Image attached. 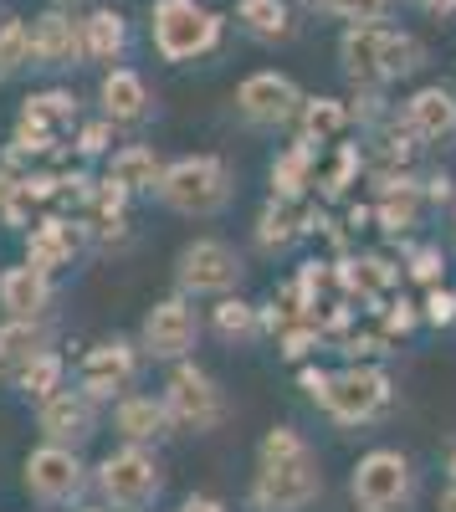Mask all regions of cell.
<instances>
[{
	"instance_id": "9",
	"label": "cell",
	"mask_w": 456,
	"mask_h": 512,
	"mask_svg": "<svg viewBox=\"0 0 456 512\" xmlns=\"http://www.w3.org/2000/svg\"><path fill=\"white\" fill-rule=\"evenodd\" d=\"M144 369V354H139V338H98V344L77 359L72 369V390H82L93 405H118L123 395H129V384L139 379Z\"/></svg>"
},
{
	"instance_id": "24",
	"label": "cell",
	"mask_w": 456,
	"mask_h": 512,
	"mask_svg": "<svg viewBox=\"0 0 456 512\" xmlns=\"http://www.w3.org/2000/svg\"><path fill=\"white\" fill-rule=\"evenodd\" d=\"M108 180L123 185L129 195H154L159 180H164V159L149 144H123V149L108 154Z\"/></svg>"
},
{
	"instance_id": "7",
	"label": "cell",
	"mask_w": 456,
	"mask_h": 512,
	"mask_svg": "<svg viewBox=\"0 0 456 512\" xmlns=\"http://www.w3.org/2000/svg\"><path fill=\"white\" fill-rule=\"evenodd\" d=\"M21 487H26V497L41 502V507H77L82 497L93 492V472L82 466V451L41 441V446L26 451V461H21Z\"/></svg>"
},
{
	"instance_id": "17",
	"label": "cell",
	"mask_w": 456,
	"mask_h": 512,
	"mask_svg": "<svg viewBox=\"0 0 456 512\" xmlns=\"http://www.w3.org/2000/svg\"><path fill=\"white\" fill-rule=\"evenodd\" d=\"M57 338V323L52 318H6L0 323V384H16L31 359H41Z\"/></svg>"
},
{
	"instance_id": "3",
	"label": "cell",
	"mask_w": 456,
	"mask_h": 512,
	"mask_svg": "<svg viewBox=\"0 0 456 512\" xmlns=\"http://www.w3.org/2000/svg\"><path fill=\"white\" fill-rule=\"evenodd\" d=\"M349 497L359 512H410L421 497V472L416 461L395 446H375L354 461L349 472Z\"/></svg>"
},
{
	"instance_id": "22",
	"label": "cell",
	"mask_w": 456,
	"mask_h": 512,
	"mask_svg": "<svg viewBox=\"0 0 456 512\" xmlns=\"http://www.w3.org/2000/svg\"><path fill=\"white\" fill-rule=\"evenodd\" d=\"M113 431H118L123 446H149V451L175 436L170 415H164V400L159 395H134V390L113 405Z\"/></svg>"
},
{
	"instance_id": "19",
	"label": "cell",
	"mask_w": 456,
	"mask_h": 512,
	"mask_svg": "<svg viewBox=\"0 0 456 512\" xmlns=\"http://www.w3.org/2000/svg\"><path fill=\"white\" fill-rule=\"evenodd\" d=\"M375 180V226L390 236L416 231L421 210H426V190L416 175H369Z\"/></svg>"
},
{
	"instance_id": "16",
	"label": "cell",
	"mask_w": 456,
	"mask_h": 512,
	"mask_svg": "<svg viewBox=\"0 0 456 512\" xmlns=\"http://www.w3.org/2000/svg\"><path fill=\"white\" fill-rule=\"evenodd\" d=\"M82 246H88V226L77 221H62V216H41L31 231H26V262L41 267L47 277H57L62 267H72Z\"/></svg>"
},
{
	"instance_id": "41",
	"label": "cell",
	"mask_w": 456,
	"mask_h": 512,
	"mask_svg": "<svg viewBox=\"0 0 456 512\" xmlns=\"http://www.w3.org/2000/svg\"><path fill=\"white\" fill-rule=\"evenodd\" d=\"M21 180H26V175H11V169H0V210H6V205L21 195Z\"/></svg>"
},
{
	"instance_id": "11",
	"label": "cell",
	"mask_w": 456,
	"mask_h": 512,
	"mask_svg": "<svg viewBox=\"0 0 456 512\" xmlns=\"http://www.w3.org/2000/svg\"><path fill=\"white\" fill-rule=\"evenodd\" d=\"M134 338H139V354H144V359H154V364H180V359H190L195 344H200V313H195L190 297L170 292V297H159V303L144 313V323H139Z\"/></svg>"
},
{
	"instance_id": "33",
	"label": "cell",
	"mask_w": 456,
	"mask_h": 512,
	"mask_svg": "<svg viewBox=\"0 0 456 512\" xmlns=\"http://www.w3.org/2000/svg\"><path fill=\"white\" fill-rule=\"evenodd\" d=\"M318 344H323V328H318L313 318H298L293 328H282V333H277V354H282L287 364H303Z\"/></svg>"
},
{
	"instance_id": "39",
	"label": "cell",
	"mask_w": 456,
	"mask_h": 512,
	"mask_svg": "<svg viewBox=\"0 0 456 512\" xmlns=\"http://www.w3.org/2000/svg\"><path fill=\"white\" fill-rule=\"evenodd\" d=\"M421 190H426V205H451L456 200V180L451 175H426Z\"/></svg>"
},
{
	"instance_id": "30",
	"label": "cell",
	"mask_w": 456,
	"mask_h": 512,
	"mask_svg": "<svg viewBox=\"0 0 456 512\" xmlns=\"http://www.w3.org/2000/svg\"><path fill=\"white\" fill-rule=\"evenodd\" d=\"M313 159H318V149L313 144H293L287 154H277L272 159V195H308V185H313Z\"/></svg>"
},
{
	"instance_id": "4",
	"label": "cell",
	"mask_w": 456,
	"mask_h": 512,
	"mask_svg": "<svg viewBox=\"0 0 456 512\" xmlns=\"http://www.w3.org/2000/svg\"><path fill=\"white\" fill-rule=\"evenodd\" d=\"M93 497L113 512H149L164 497V466L149 446H118L93 466Z\"/></svg>"
},
{
	"instance_id": "20",
	"label": "cell",
	"mask_w": 456,
	"mask_h": 512,
	"mask_svg": "<svg viewBox=\"0 0 456 512\" xmlns=\"http://www.w3.org/2000/svg\"><path fill=\"white\" fill-rule=\"evenodd\" d=\"M52 303H57V282L41 267L16 262L0 272V308H6V318H52Z\"/></svg>"
},
{
	"instance_id": "44",
	"label": "cell",
	"mask_w": 456,
	"mask_h": 512,
	"mask_svg": "<svg viewBox=\"0 0 456 512\" xmlns=\"http://www.w3.org/2000/svg\"><path fill=\"white\" fill-rule=\"evenodd\" d=\"M446 472H451V482H456V446H451V456H446Z\"/></svg>"
},
{
	"instance_id": "31",
	"label": "cell",
	"mask_w": 456,
	"mask_h": 512,
	"mask_svg": "<svg viewBox=\"0 0 456 512\" xmlns=\"http://www.w3.org/2000/svg\"><path fill=\"white\" fill-rule=\"evenodd\" d=\"M0 67H6V77L21 72V67H31V26L21 16L0 21Z\"/></svg>"
},
{
	"instance_id": "46",
	"label": "cell",
	"mask_w": 456,
	"mask_h": 512,
	"mask_svg": "<svg viewBox=\"0 0 456 512\" xmlns=\"http://www.w3.org/2000/svg\"><path fill=\"white\" fill-rule=\"evenodd\" d=\"M77 512H113V507H103V502H93V507H77Z\"/></svg>"
},
{
	"instance_id": "43",
	"label": "cell",
	"mask_w": 456,
	"mask_h": 512,
	"mask_svg": "<svg viewBox=\"0 0 456 512\" xmlns=\"http://www.w3.org/2000/svg\"><path fill=\"white\" fill-rule=\"evenodd\" d=\"M436 512H456V482H446V487H441V502H436Z\"/></svg>"
},
{
	"instance_id": "26",
	"label": "cell",
	"mask_w": 456,
	"mask_h": 512,
	"mask_svg": "<svg viewBox=\"0 0 456 512\" xmlns=\"http://www.w3.org/2000/svg\"><path fill=\"white\" fill-rule=\"evenodd\" d=\"M349 103L344 98H308L303 113H298V139L313 144V149H334L349 128Z\"/></svg>"
},
{
	"instance_id": "25",
	"label": "cell",
	"mask_w": 456,
	"mask_h": 512,
	"mask_svg": "<svg viewBox=\"0 0 456 512\" xmlns=\"http://www.w3.org/2000/svg\"><path fill=\"white\" fill-rule=\"evenodd\" d=\"M129 52V16L98 6L82 21V62H118Z\"/></svg>"
},
{
	"instance_id": "1",
	"label": "cell",
	"mask_w": 456,
	"mask_h": 512,
	"mask_svg": "<svg viewBox=\"0 0 456 512\" xmlns=\"http://www.w3.org/2000/svg\"><path fill=\"white\" fill-rule=\"evenodd\" d=\"M323 497V466L313 441L298 425H272L257 446V477H252V512H308Z\"/></svg>"
},
{
	"instance_id": "45",
	"label": "cell",
	"mask_w": 456,
	"mask_h": 512,
	"mask_svg": "<svg viewBox=\"0 0 456 512\" xmlns=\"http://www.w3.org/2000/svg\"><path fill=\"white\" fill-rule=\"evenodd\" d=\"M303 6H308V11H328V0H303Z\"/></svg>"
},
{
	"instance_id": "2",
	"label": "cell",
	"mask_w": 456,
	"mask_h": 512,
	"mask_svg": "<svg viewBox=\"0 0 456 512\" xmlns=\"http://www.w3.org/2000/svg\"><path fill=\"white\" fill-rule=\"evenodd\" d=\"M154 200L164 210H175V216L211 221L236 200V175L221 154H185V159L164 164V180H159Z\"/></svg>"
},
{
	"instance_id": "12",
	"label": "cell",
	"mask_w": 456,
	"mask_h": 512,
	"mask_svg": "<svg viewBox=\"0 0 456 512\" xmlns=\"http://www.w3.org/2000/svg\"><path fill=\"white\" fill-rule=\"evenodd\" d=\"M303 88L287 72H252L236 88V118L246 128H287L303 113Z\"/></svg>"
},
{
	"instance_id": "40",
	"label": "cell",
	"mask_w": 456,
	"mask_h": 512,
	"mask_svg": "<svg viewBox=\"0 0 456 512\" xmlns=\"http://www.w3.org/2000/svg\"><path fill=\"white\" fill-rule=\"evenodd\" d=\"M180 512H231L221 497H205V492H195V497H185L180 502Z\"/></svg>"
},
{
	"instance_id": "29",
	"label": "cell",
	"mask_w": 456,
	"mask_h": 512,
	"mask_svg": "<svg viewBox=\"0 0 456 512\" xmlns=\"http://www.w3.org/2000/svg\"><path fill=\"white\" fill-rule=\"evenodd\" d=\"M16 395H26L31 405H41V400H52L57 390H67V359L57 354V349H47L41 359H31V369L11 384Z\"/></svg>"
},
{
	"instance_id": "5",
	"label": "cell",
	"mask_w": 456,
	"mask_h": 512,
	"mask_svg": "<svg viewBox=\"0 0 456 512\" xmlns=\"http://www.w3.org/2000/svg\"><path fill=\"white\" fill-rule=\"evenodd\" d=\"M159 400H164V415H170L175 436H211V431H221L226 415H231L226 390L195 359L170 364V379H164Z\"/></svg>"
},
{
	"instance_id": "14",
	"label": "cell",
	"mask_w": 456,
	"mask_h": 512,
	"mask_svg": "<svg viewBox=\"0 0 456 512\" xmlns=\"http://www.w3.org/2000/svg\"><path fill=\"white\" fill-rule=\"evenodd\" d=\"M36 431H41V441H52V446L82 451L98 436V405L82 390H57L52 400L36 405Z\"/></svg>"
},
{
	"instance_id": "23",
	"label": "cell",
	"mask_w": 456,
	"mask_h": 512,
	"mask_svg": "<svg viewBox=\"0 0 456 512\" xmlns=\"http://www.w3.org/2000/svg\"><path fill=\"white\" fill-rule=\"evenodd\" d=\"M98 103H103V118L118 128L129 123H144L154 113V98H149V82L134 72V67H108L103 82H98Z\"/></svg>"
},
{
	"instance_id": "27",
	"label": "cell",
	"mask_w": 456,
	"mask_h": 512,
	"mask_svg": "<svg viewBox=\"0 0 456 512\" xmlns=\"http://www.w3.org/2000/svg\"><path fill=\"white\" fill-rule=\"evenodd\" d=\"M211 333L221 338V344H236V349L257 344V338H262V308L246 303V297H236V292H231V297H216Z\"/></svg>"
},
{
	"instance_id": "35",
	"label": "cell",
	"mask_w": 456,
	"mask_h": 512,
	"mask_svg": "<svg viewBox=\"0 0 456 512\" xmlns=\"http://www.w3.org/2000/svg\"><path fill=\"white\" fill-rule=\"evenodd\" d=\"M421 323H431V328H456V292L431 287V292L421 297Z\"/></svg>"
},
{
	"instance_id": "15",
	"label": "cell",
	"mask_w": 456,
	"mask_h": 512,
	"mask_svg": "<svg viewBox=\"0 0 456 512\" xmlns=\"http://www.w3.org/2000/svg\"><path fill=\"white\" fill-rule=\"evenodd\" d=\"M405 128L421 139V149H456V93L431 82V88L410 93L400 108Z\"/></svg>"
},
{
	"instance_id": "18",
	"label": "cell",
	"mask_w": 456,
	"mask_h": 512,
	"mask_svg": "<svg viewBox=\"0 0 456 512\" xmlns=\"http://www.w3.org/2000/svg\"><path fill=\"white\" fill-rule=\"evenodd\" d=\"M31 67H82V21L62 6L31 21Z\"/></svg>"
},
{
	"instance_id": "6",
	"label": "cell",
	"mask_w": 456,
	"mask_h": 512,
	"mask_svg": "<svg viewBox=\"0 0 456 512\" xmlns=\"http://www.w3.org/2000/svg\"><path fill=\"white\" fill-rule=\"evenodd\" d=\"M149 31H154V52L164 62H200L221 47L226 21L216 11H205L200 0H154Z\"/></svg>"
},
{
	"instance_id": "28",
	"label": "cell",
	"mask_w": 456,
	"mask_h": 512,
	"mask_svg": "<svg viewBox=\"0 0 456 512\" xmlns=\"http://www.w3.org/2000/svg\"><path fill=\"white\" fill-rule=\"evenodd\" d=\"M236 21L257 41H293V31H298L287 0H236Z\"/></svg>"
},
{
	"instance_id": "13",
	"label": "cell",
	"mask_w": 456,
	"mask_h": 512,
	"mask_svg": "<svg viewBox=\"0 0 456 512\" xmlns=\"http://www.w3.org/2000/svg\"><path fill=\"white\" fill-rule=\"evenodd\" d=\"M318 226H323V210H318L308 195H272V200L262 205L257 226H252V241H257L262 256H282L287 246L303 241V236H313Z\"/></svg>"
},
{
	"instance_id": "38",
	"label": "cell",
	"mask_w": 456,
	"mask_h": 512,
	"mask_svg": "<svg viewBox=\"0 0 456 512\" xmlns=\"http://www.w3.org/2000/svg\"><path fill=\"white\" fill-rule=\"evenodd\" d=\"M328 379H334V374L318 369V364H303V369H298V384H303V395H308L313 405H323V395H328Z\"/></svg>"
},
{
	"instance_id": "10",
	"label": "cell",
	"mask_w": 456,
	"mask_h": 512,
	"mask_svg": "<svg viewBox=\"0 0 456 512\" xmlns=\"http://www.w3.org/2000/svg\"><path fill=\"white\" fill-rule=\"evenodd\" d=\"M390 405H395V379L380 364L339 369L328 379V395H323L328 420H339V425H375V420L390 415Z\"/></svg>"
},
{
	"instance_id": "21",
	"label": "cell",
	"mask_w": 456,
	"mask_h": 512,
	"mask_svg": "<svg viewBox=\"0 0 456 512\" xmlns=\"http://www.w3.org/2000/svg\"><path fill=\"white\" fill-rule=\"evenodd\" d=\"M385 36L390 26H344L339 62L354 88H385Z\"/></svg>"
},
{
	"instance_id": "32",
	"label": "cell",
	"mask_w": 456,
	"mask_h": 512,
	"mask_svg": "<svg viewBox=\"0 0 456 512\" xmlns=\"http://www.w3.org/2000/svg\"><path fill=\"white\" fill-rule=\"evenodd\" d=\"M405 277L421 282L426 292H431V287H446V251H441V246H416V251H405Z\"/></svg>"
},
{
	"instance_id": "47",
	"label": "cell",
	"mask_w": 456,
	"mask_h": 512,
	"mask_svg": "<svg viewBox=\"0 0 456 512\" xmlns=\"http://www.w3.org/2000/svg\"><path fill=\"white\" fill-rule=\"evenodd\" d=\"M0 82H6V67H0Z\"/></svg>"
},
{
	"instance_id": "36",
	"label": "cell",
	"mask_w": 456,
	"mask_h": 512,
	"mask_svg": "<svg viewBox=\"0 0 456 512\" xmlns=\"http://www.w3.org/2000/svg\"><path fill=\"white\" fill-rule=\"evenodd\" d=\"M108 144H113V123H108V118L82 123V128H77V154H82V159H103V154H108Z\"/></svg>"
},
{
	"instance_id": "8",
	"label": "cell",
	"mask_w": 456,
	"mask_h": 512,
	"mask_svg": "<svg viewBox=\"0 0 456 512\" xmlns=\"http://www.w3.org/2000/svg\"><path fill=\"white\" fill-rule=\"evenodd\" d=\"M246 277V262H241V251L221 236H195L180 246L175 256V292L180 297H231Z\"/></svg>"
},
{
	"instance_id": "42",
	"label": "cell",
	"mask_w": 456,
	"mask_h": 512,
	"mask_svg": "<svg viewBox=\"0 0 456 512\" xmlns=\"http://www.w3.org/2000/svg\"><path fill=\"white\" fill-rule=\"evenodd\" d=\"M421 11H431V16H456V0H421Z\"/></svg>"
},
{
	"instance_id": "34",
	"label": "cell",
	"mask_w": 456,
	"mask_h": 512,
	"mask_svg": "<svg viewBox=\"0 0 456 512\" xmlns=\"http://www.w3.org/2000/svg\"><path fill=\"white\" fill-rule=\"evenodd\" d=\"M390 6H395V0H328L323 16H339L349 26H380L390 16Z\"/></svg>"
},
{
	"instance_id": "37",
	"label": "cell",
	"mask_w": 456,
	"mask_h": 512,
	"mask_svg": "<svg viewBox=\"0 0 456 512\" xmlns=\"http://www.w3.org/2000/svg\"><path fill=\"white\" fill-rule=\"evenodd\" d=\"M416 323H421V308L405 303V297H395V303L385 308V344H390V338H405Z\"/></svg>"
}]
</instances>
